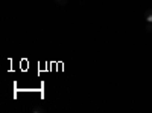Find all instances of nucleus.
Returning a JSON list of instances; mask_svg holds the SVG:
<instances>
[{
    "label": "nucleus",
    "mask_w": 152,
    "mask_h": 113,
    "mask_svg": "<svg viewBox=\"0 0 152 113\" xmlns=\"http://www.w3.org/2000/svg\"><path fill=\"white\" fill-rule=\"evenodd\" d=\"M34 113H41V112H44V109H41V107H32L31 109Z\"/></svg>",
    "instance_id": "2"
},
{
    "label": "nucleus",
    "mask_w": 152,
    "mask_h": 113,
    "mask_svg": "<svg viewBox=\"0 0 152 113\" xmlns=\"http://www.w3.org/2000/svg\"><path fill=\"white\" fill-rule=\"evenodd\" d=\"M55 2L59 5V6H66L67 5V2H69V0H55Z\"/></svg>",
    "instance_id": "3"
},
{
    "label": "nucleus",
    "mask_w": 152,
    "mask_h": 113,
    "mask_svg": "<svg viewBox=\"0 0 152 113\" xmlns=\"http://www.w3.org/2000/svg\"><path fill=\"white\" fill-rule=\"evenodd\" d=\"M145 21L146 24H152V8H148L145 11Z\"/></svg>",
    "instance_id": "1"
},
{
    "label": "nucleus",
    "mask_w": 152,
    "mask_h": 113,
    "mask_svg": "<svg viewBox=\"0 0 152 113\" xmlns=\"http://www.w3.org/2000/svg\"><path fill=\"white\" fill-rule=\"evenodd\" d=\"M146 31L148 32H152V24H146Z\"/></svg>",
    "instance_id": "4"
}]
</instances>
